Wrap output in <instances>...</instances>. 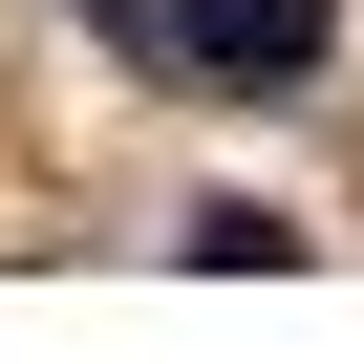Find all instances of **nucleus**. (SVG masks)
Returning <instances> with one entry per match:
<instances>
[{
	"mask_svg": "<svg viewBox=\"0 0 364 364\" xmlns=\"http://www.w3.org/2000/svg\"><path fill=\"white\" fill-rule=\"evenodd\" d=\"M171 43H193V86H236V107H300L321 43H343V0H171Z\"/></svg>",
	"mask_w": 364,
	"mask_h": 364,
	"instance_id": "1",
	"label": "nucleus"
}]
</instances>
